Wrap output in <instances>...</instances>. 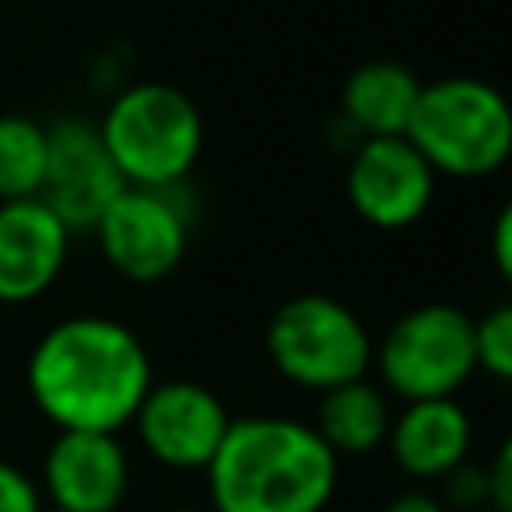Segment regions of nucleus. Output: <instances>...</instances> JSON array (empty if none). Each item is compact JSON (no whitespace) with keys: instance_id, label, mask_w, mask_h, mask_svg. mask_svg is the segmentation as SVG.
<instances>
[{"instance_id":"6e6552de","label":"nucleus","mask_w":512,"mask_h":512,"mask_svg":"<svg viewBox=\"0 0 512 512\" xmlns=\"http://www.w3.org/2000/svg\"><path fill=\"white\" fill-rule=\"evenodd\" d=\"M228 424L224 400L196 380H152L132 416L144 452L168 472H204Z\"/></svg>"},{"instance_id":"4be33fe9","label":"nucleus","mask_w":512,"mask_h":512,"mask_svg":"<svg viewBox=\"0 0 512 512\" xmlns=\"http://www.w3.org/2000/svg\"><path fill=\"white\" fill-rule=\"evenodd\" d=\"M384 512H448V508H444L440 496H432V492H416V488H412V492L392 496Z\"/></svg>"},{"instance_id":"5701e85b","label":"nucleus","mask_w":512,"mask_h":512,"mask_svg":"<svg viewBox=\"0 0 512 512\" xmlns=\"http://www.w3.org/2000/svg\"><path fill=\"white\" fill-rule=\"evenodd\" d=\"M168 512H212V508H168Z\"/></svg>"},{"instance_id":"dca6fc26","label":"nucleus","mask_w":512,"mask_h":512,"mask_svg":"<svg viewBox=\"0 0 512 512\" xmlns=\"http://www.w3.org/2000/svg\"><path fill=\"white\" fill-rule=\"evenodd\" d=\"M44 168H48V128L20 112L0 116V204L40 196Z\"/></svg>"},{"instance_id":"1a4fd4ad","label":"nucleus","mask_w":512,"mask_h":512,"mask_svg":"<svg viewBox=\"0 0 512 512\" xmlns=\"http://www.w3.org/2000/svg\"><path fill=\"white\" fill-rule=\"evenodd\" d=\"M344 188L352 212L364 224L396 232L428 212L436 172L408 136H368L348 160Z\"/></svg>"},{"instance_id":"2eb2a0df","label":"nucleus","mask_w":512,"mask_h":512,"mask_svg":"<svg viewBox=\"0 0 512 512\" xmlns=\"http://www.w3.org/2000/svg\"><path fill=\"white\" fill-rule=\"evenodd\" d=\"M316 396H320V404H316L312 428L336 456H368L388 440L392 408H388L384 388H376L360 376V380L324 388Z\"/></svg>"},{"instance_id":"f03ea898","label":"nucleus","mask_w":512,"mask_h":512,"mask_svg":"<svg viewBox=\"0 0 512 512\" xmlns=\"http://www.w3.org/2000/svg\"><path fill=\"white\" fill-rule=\"evenodd\" d=\"M340 456L304 420L240 416L204 468L212 512H324Z\"/></svg>"},{"instance_id":"9d476101","label":"nucleus","mask_w":512,"mask_h":512,"mask_svg":"<svg viewBox=\"0 0 512 512\" xmlns=\"http://www.w3.org/2000/svg\"><path fill=\"white\" fill-rule=\"evenodd\" d=\"M128 188L120 176L112 152L104 148V136L92 120L64 116L48 124V168L40 200L72 228L92 232L100 212Z\"/></svg>"},{"instance_id":"7ed1b4c3","label":"nucleus","mask_w":512,"mask_h":512,"mask_svg":"<svg viewBox=\"0 0 512 512\" xmlns=\"http://www.w3.org/2000/svg\"><path fill=\"white\" fill-rule=\"evenodd\" d=\"M104 148L136 188H176L204 148V120L188 92L164 80L128 84L100 116Z\"/></svg>"},{"instance_id":"a211bd4d","label":"nucleus","mask_w":512,"mask_h":512,"mask_svg":"<svg viewBox=\"0 0 512 512\" xmlns=\"http://www.w3.org/2000/svg\"><path fill=\"white\" fill-rule=\"evenodd\" d=\"M444 508H456V512H472V508H484V504H492L488 500V464H472V460H464V464H456L444 480Z\"/></svg>"},{"instance_id":"f3484780","label":"nucleus","mask_w":512,"mask_h":512,"mask_svg":"<svg viewBox=\"0 0 512 512\" xmlns=\"http://www.w3.org/2000/svg\"><path fill=\"white\" fill-rule=\"evenodd\" d=\"M476 368L496 380H512V300L476 320Z\"/></svg>"},{"instance_id":"393cba45","label":"nucleus","mask_w":512,"mask_h":512,"mask_svg":"<svg viewBox=\"0 0 512 512\" xmlns=\"http://www.w3.org/2000/svg\"><path fill=\"white\" fill-rule=\"evenodd\" d=\"M472 512H500V508H492V504H484V508H472Z\"/></svg>"},{"instance_id":"20e7f679","label":"nucleus","mask_w":512,"mask_h":512,"mask_svg":"<svg viewBox=\"0 0 512 512\" xmlns=\"http://www.w3.org/2000/svg\"><path fill=\"white\" fill-rule=\"evenodd\" d=\"M436 176L476 180L512 156V104L476 76H444L420 88L404 132Z\"/></svg>"},{"instance_id":"aec40b11","label":"nucleus","mask_w":512,"mask_h":512,"mask_svg":"<svg viewBox=\"0 0 512 512\" xmlns=\"http://www.w3.org/2000/svg\"><path fill=\"white\" fill-rule=\"evenodd\" d=\"M488 500L500 512H512V432L500 440L496 456L488 460Z\"/></svg>"},{"instance_id":"f8f14e48","label":"nucleus","mask_w":512,"mask_h":512,"mask_svg":"<svg viewBox=\"0 0 512 512\" xmlns=\"http://www.w3.org/2000/svg\"><path fill=\"white\" fill-rule=\"evenodd\" d=\"M72 248V228L40 200L0 204V304L40 300Z\"/></svg>"},{"instance_id":"412c9836","label":"nucleus","mask_w":512,"mask_h":512,"mask_svg":"<svg viewBox=\"0 0 512 512\" xmlns=\"http://www.w3.org/2000/svg\"><path fill=\"white\" fill-rule=\"evenodd\" d=\"M492 264L500 280L512 288V200H504V208L492 220Z\"/></svg>"},{"instance_id":"423d86ee","label":"nucleus","mask_w":512,"mask_h":512,"mask_svg":"<svg viewBox=\"0 0 512 512\" xmlns=\"http://www.w3.org/2000/svg\"><path fill=\"white\" fill-rule=\"evenodd\" d=\"M372 360L400 400L456 396L476 372V320L456 304L408 308L372 348Z\"/></svg>"},{"instance_id":"f257e3e1","label":"nucleus","mask_w":512,"mask_h":512,"mask_svg":"<svg viewBox=\"0 0 512 512\" xmlns=\"http://www.w3.org/2000/svg\"><path fill=\"white\" fill-rule=\"evenodd\" d=\"M24 384L56 432H120L152 388V360L128 324L64 316L32 344Z\"/></svg>"},{"instance_id":"39448f33","label":"nucleus","mask_w":512,"mask_h":512,"mask_svg":"<svg viewBox=\"0 0 512 512\" xmlns=\"http://www.w3.org/2000/svg\"><path fill=\"white\" fill-rule=\"evenodd\" d=\"M264 348L272 368L308 392L360 380L372 368V336L364 320L336 296L320 292L284 300L268 320Z\"/></svg>"},{"instance_id":"ddd939ff","label":"nucleus","mask_w":512,"mask_h":512,"mask_svg":"<svg viewBox=\"0 0 512 512\" xmlns=\"http://www.w3.org/2000/svg\"><path fill=\"white\" fill-rule=\"evenodd\" d=\"M388 452L412 480H444L472 452V420L456 396L404 400L388 424Z\"/></svg>"},{"instance_id":"0eeeda50","label":"nucleus","mask_w":512,"mask_h":512,"mask_svg":"<svg viewBox=\"0 0 512 512\" xmlns=\"http://www.w3.org/2000/svg\"><path fill=\"white\" fill-rule=\"evenodd\" d=\"M180 188V184H176ZM176 188H136L128 184L92 224L104 264L132 280L156 284L172 276L188 252L192 216L176 200Z\"/></svg>"},{"instance_id":"6ab92c4d","label":"nucleus","mask_w":512,"mask_h":512,"mask_svg":"<svg viewBox=\"0 0 512 512\" xmlns=\"http://www.w3.org/2000/svg\"><path fill=\"white\" fill-rule=\"evenodd\" d=\"M40 508H44L40 484L12 460H0V512H40Z\"/></svg>"},{"instance_id":"4468645a","label":"nucleus","mask_w":512,"mask_h":512,"mask_svg":"<svg viewBox=\"0 0 512 512\" xmlns=\"http://www.w3.org/2000/svg\"><path fill=\"white\" fill-rule=\"evenodd\" d=\"M424 80H416V72L400 60H368L360 64L340 92V108L344 120L360 132V140L368 136H404L408 120L416 112Z\"/></svg>"},{"instance_id":"b1692460","label":"nucleus","mask_w":512,"mask_h":512,"mask_svg":"<svg viewBox=\"0 0 512 512\" xmlns=\"http://www.w3.org/2000/svg\"><path fill=\"white\" fill-rule=\"evenodd\" d=\"M40 512H68V508H52V504H44V508H40Z\"/></svg>"},{"instance_id":"9b49d317","label":"nucleus","mask_w":512,"mask_h":512,"mask_svg":"<svg viewBox=\"0 0 512 512\" xmlns=\"http://www.w3.org/2000/svg\"><path fill=\"white\" fill-rule=\"evenodd\" d=\"M40 496L68 512H116L132 484L116 432H56L40 460Z\"/></svg>"}]
</instances>
